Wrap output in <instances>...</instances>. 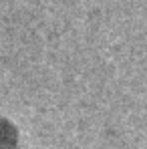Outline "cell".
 <instances>
[{
    "instance_id": "cell-1",
    "label": "cell",
    "mask_w": 147,
    "mask_h": 149,
    "mask_svg": "<svg viewBox=\"0 0 147 149\" xmlns=\"http://www.w3.org/2000/svg\"><path fill=\"white\" fill-rule=\"evenodd\" d=\"M18 143H20L18 129L10 119L0 115V149H16Z\"/></svg>"
}]
</instances>
